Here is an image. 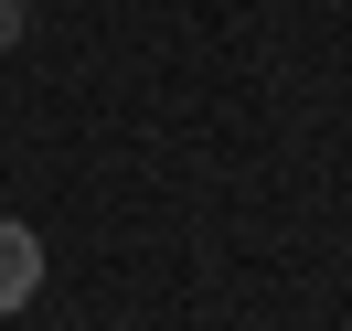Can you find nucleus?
I'll use <instances>...</instances> for the list:
<instances>
[{
    "mask_svg": "<svg viewBox=\"0 0 352 331\" xmlns=\"http://www.w3.org/2000/svg\"><path fill=\"white\" fill-rule=\"evenodd\" d=\"M22 22H32V0H0V54L22 43Z\"/></svg>",
    "mask_w": 352,
    "mask_h": 331,
    "instance_id": "obj_2",
    "label": "nucleus"
},
{
    "mask_svg": "<svg viewBox=\"0 0 352 331\" xmlns=\"http://www.w3.org/2000/svg\"><path fill=\"white\" fill-rule=\"evenodd\" d=\"M32 288H43V235L0 214V321H11V310H32Z\"/></svg>",
    "mask_w": 352,
    "mask_h": 331,
    "instance_id": "obj_1",
    "label": "nucleus"
}]
</instances>
